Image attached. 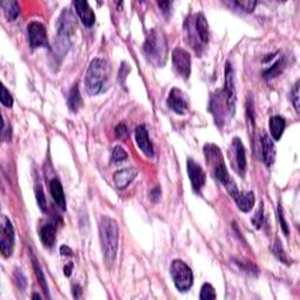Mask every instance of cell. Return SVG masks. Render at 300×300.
I'll return each instance as SVG.
<instances>
[{"instance_id": "31", "label": "cell", "mask_w": 300, "mask_h": 300, "mask_svg": "<svg viewBox=\"0 0 300 300\" xmlns=\"http://www.w3.org/2000/svg\"><path fill=\"white\" fill-rule=\"evenodd\" d=\"M0 100H1V103L4 104L5 107H12L13 106V98L12 95L10 94L6 87L4 84H1V94H0Z\"/></svg>"}, {"instance_id": "23", "label": "cell", "mask_w": 300, "mask_h": 300, "mask_svg": "<svg viewBox=\"0 0 300 300\" xmlns=\"http://www.w3.org/2000/svg\"><path fill=\"white\" fill-rule=\"evenodd\" d=\"M68 107L72 112H78L82 107V98H81L80 90H79L78 84L73 86L68 95Z\"/></svg>"}, {"instance_id": "41", "label": "cell", "mask_w": 300, "mask_h": 300, "mask_svg": "<svg viewBox=\"0 0 300 300\" xmlns=\"http://www.w3.org/2000/svg\"><path fill=\"white\" fill-rule=\"evenodd\" d=\"M60 253L62 256H68V257H69V256L73 255V250L69 246L63 245V246L60 247Z\"/></svg>"}, {"instance_id": "8", "label": "cell", "mask_w": 300, "mask_h": 300, "mask_svg": "<svg viewBox=\"0 0 300 300\" xmlns=\"http://www.w3.org/2000/svg\"><path fill=\"white\" fill-rule=\"evenodd\" d=\"M224 100L226 101V107L231 113V115L236 112V101H237V95H236L235 81H234V69L230 62H226L225 65V77H224Z\"/></svg>"}, {"instance_id": "30", "label": "cell", "mask_w": 300, "mask_h": 300, "mask_svg": "<svg viewBox=\"0 0 300 300\" xmlns=\"http://www.w3.org/2000/svg\"><path fill=\"white\" fill-rule=\"evenodd\" d=\"M234 4L240 7V10L246 11V12H252L255 10L256 5H257V1H255V0H237V1H234Z\"/></svg>"}, {"instance_id": "26", "label": "cell", "mask_w": 300, "mask_h": 300, "mask_svg": "<svg viewBox=\"0 0 300 300\" xmlns=\"http://www.w3.org/2000/svg\"><path fill=\"white\" fill-rule=\"evenodd\" d=\"M32 263H33V269H34V271H36V276L38 278V281H39L40 285H41L43 292H45L46 294H48V286H47V281H46L45 275H43L41 267H40L39 261L37 260L36 257H34L33 255H32Z\"/></svg>"}, {"instance_id": "32", "label": "cell", "mask_w": 300, "mask_h": 300, "mask_svg": "<svg viewBox=\"0 0 300 300\" xmlns=\"http://www.w3.org/2000/svg\"><path fill=\"white\" fill-rule=\"evenodd\" d=\"M36 196H37V203L39 205V208L41 209V211L45 212L46 209H47V200H46L45 194H43V190L41 186H37V191H36Z\"/></svg>"}, {"instance_id": "35", "label": "cell", "mask_w": 300, "mask_h": 300, "mask_svg": "<svg viewBox=\"0 0 300 300\" xmlns=\"http://www.w3.org/2000/svg\"><path fill=\"white\" fill-rule=\"evenodd\" d=\"M12 136V132H11V126H8L6 120L4 118V122H2V128H1V138L5 142H8Z\"/></svg>"}, {"instance_id": "22", "label": "cell", "mask_w": 300, "mask_h": 300, "mask_svg": "<svg viewBox=\"0 0 300 300\" xmlns=\"http://www.w3.org/2000/svg\"><path fill=\"white\" fill-rule=\"evenodd\" d=\"M285 126H286V123H285V119L281 118V116L276 115L270 119V133L271 135H272L273 140L278 141V140L281 138L282 133H284Z\"/></svg>"}, {"instance_id": "15", "label": "cell", "mask_w": 300, "mask_h": 300, "mask_svg": "<svg viewBox=\"0 0 300 300\" xmlns=\"http://www.w3.org/2000/svg\"><path fill=\"white\" fill-rule=\"evenodd\" d=\"M74 7L84 26L90 27V26L94 25L95 13L92 10V7L89 6L88 2L84 1V0H78V1H74Z\"/></svg>"}, {"instance_id": "11", "label": "cell", "mask_w": 300, "mask_h": 300, "mask_svg": "<svg viewBox=\"0 0 300 300\" xmlns=\"http://www.w3.org/2000/svg\"><path fill=\"white\" fill-rule=\"evenodd\" d=\"M186 171H188L189 179H190L192 189L195 192H200V189L205 184V173L200 165L194 161L192 159H188L186 161Z\"/></svg>"}, {"instance_id": "39", "label": "cell", "mask_w": 300, "mask_h": 300, "mask_svg": "<svg viewBox=\"0 0 300 300\" xmlns=\"http://www.w3.org/2000/svg\"><path fill=\"white\" fill-rule=\"evenodd\" d=\"M160 198H161V189H160L159 186H157V188L153 189V190H151V192H150V200H153V202H157V200H159Z\"/></svg>"}, {"instance_id": "17", "label": "cell", "mask_w": 300, "mask_h": 300, "mask_svg": "<svg viewBox=\"0 0 300 300\" xmlns=\"http://www.w3.org/2000/svg\"><path fill=\"white\" fill-rule=\"evenodd\" d=\"M138 175V170L135 168H124L118 170L114 174V183L119 189H126Z\"/></svg>"}, {"instance_id": "28", "label": "cell", "mask_w": 300, "mask_h": 300, "mask_svg": "<svg viewBox=\"0 0 300 300\" xmlns=\"http://www.w3.org/2000/svg\"><path fill=\"white\" fill-rule=\"evenodd\" d=\"M128 159V154L127 151L121 147V145H116L113 149L112 153V162L119 163V162H123Z\"/></svg>"}, {"instance_id": "12", "label": "cell", "mask_w": 300, "mask_h": 300, "mask_svg": "<svg viewBox=\"0 0 300 300\" xmlns=\"http://www.w3.org/2000/svg\"><path fill=\"white\" fill-rule=\"evenodd\" d=\"M168 106L174 110L177 114H185L186 109H188L189 103L188 99L184 95V93L179 88L171 89L170 94L168 96Z\"/></svg>"}, {"instance_id": "5", "label": "cell", "mask_w": 300, "mask_h": 300, "mask_svg": "<svg viewBox=\"0 0 300 300\" xmlns=\"http://www.w3.org/2000/svg\"><path fill=\"white\" fill-rule=\"evenodd\" d=\"M170 275L175 286L180 292H186L190 290L192 282H194V275H192L190 267L184 261L180 259L174 260L170 266Z\"/></svg>"}, {"instance_id": "3", "label": "cell", "mask_w": 300, "mask_h": 300, "mask_svg": "<svg viewBox=\"0 0 300 300\" xmlns=\"http://www.w3.org/2000/svg\"><path fill=\"white\" fill-rule=\"evenodd\" d=\"M167 47V38L163 34V32L159 30H151L143 45L144 53L148 59L157 66H162L165 62Z\"/></svg>"}, {"instance_id": "7", "label": "cell", "mask_w": 300, "mask_h": 300, "mask_svg": "<svg viewBox=\"0 0 300 300\" xmlns=\"http://www.w3.org/2000/svg\"><path fill=\"white\" fill-rule=\"evenodd\" d=\"M226 186V190L229 191V194L231 195V197L234 198V200L237 204L238 209L243 212H249L255 205V194L252 191L247 192H240L238 190L237 185L234 180H230Z\"/></svg>"}, {"instance_id": "43", "label": "cell", "mask_w": 300, "mask_h": 300, "mask_svg": "<svg viewBox=\"0 0 300 300\" xmlns=\"http://www.w3.org/2000/svg\"><path fill=\"white\" fill-rule=\"evenodd\" d=\"M72 270H73V264L69 263L68 265H66L65 267H63V272H65L66 277H69L72 275Z\"/></svg>"}, {"instance_id": "37", "label": "cell", "mask_w": 300, "mask_h": 300, "mask_svg": "<svg viewBox=\"0 0 300 300\" xmlns=\"http://www.w3.org/2000/svg\"><path fill=\"white\" fill-rule=\"evenodd\" d=\"M14 278H16L17 282H18L19 287L24 290V288L26 287V284H27V282H26V278H25L24 273L21 272V270L17 269L16 271H14Z\"/></svg>"}, {"instance_id": "33", "label": "cell", "mask_w": 300, "mask_h": 300, "mask_svg": "<svg viewBox=\"0 0 300 300\" xmlns=\"http://www.w3.org/2000/svg\"><path fill=\"white\" fill-rule=\"evenodd\" d=\"M291 101H292L294 109L296 112H299V81H297V83L294 84L293 89L291 90Z\"/></svg>"}, {"instance_id": "40", "label": "cell", "mask_w": 300, "mask_h": 300, "mask_svg": "<svg viewBox=\"0 0 300 300\" xmlns=\"http://www.w3.org/2000/svg\"><path fill=\"white\" fill-rule=\"evenodd\" d=\"M171 5H173V2H170V1H161V2H159V6L162 8L163 13H165V14H168L169 12H170Z\"/></svg>"}, {"instance_id": "2", "label": "cell", "mask_w": 300, "mask_h": 300, "mask_svg": "<svg viewBox=\"0 0 300 300\" xmlns=\"http://www.w3.org/2000/svg\"><path fill=\"white\" fill-rule=\"evenodd\" d=\"M101 246L107 264H113L116 258L119 247V225L115 220L109 216H103L99 225Z\"/></svg>"}, {"instance_id": "42", "label": "cell", "mask_w": 300, "mask_h": 300, "mask_svg": "<svg viewBox=\"0 0 300 300\" xmlns=\"http://www.w3.org/2000/svg\"><path fill=\"white\" fill-rule=\"evenodd\" d=\"M81 287L79 286V285H75V286H73V296H74V298H80L81 297Z\"/></svg>"}, {"instance_id": "6", "label": "cell", "mask_w": 300, "mask_h": 300, "mask_svg": "<svg viewBox=\"0 0 300 300\" xmlns=\"http://www.w3.org/2000/svg\"><path fill=\"white\" fill-rule=\"evenodd\" d=\"M14 229L11 220L6 216H1L0 220V250L4 257H11L14 250Z\"/></svg>"}, {"instance_id": "27", "label": "cell", "mask_w": 300, "mask_h": 300, "mask_svg": "<svg viewBox=\"0 0 300 300\" xmlns=\"http://www.w3.org/2000/svg\"><path fill=\"white\" fill-rule=\"evenodd\" d=\"M272 252H273V255H275L276 257L278 258L279 260L281 261V263L288 264V260H287V257H286V253H285L284 249H282L281 243H280V241H279V240H276L275 244H273V246H272Z\"/></svg>"}, {"instance_id": "18", "label": "cell", "mask_w": 300, "mask_h": 300, "mask_svg": "<svg viewBox=\"0 0 300 300\" xmlns=\"http://www.w3.org/2000/svg\"><path fill=\"white\" fill-rule=\"evenodd\" d=\"M49 190H51V195L57 205L60 206V209H62V210H66V197L60 180L58 179L52 180L49 183Z\"/></svg>"}, {"instance_id": "21", "label": "cell", "mask_w": 300, "mask_h": 300, "mask_svg": "<svg viewBox=\"0 0 300 300\" xmlns=\"http://www.w3.org/2000/svg\"><path fill=\"white\" fill-rule=\"evenodd\" d=\"M195 26H196V32L200 37V41L203 43H208L210 33H209V24L206 21L205 17L202 13H198L195 20Z\"/></svg>"}, {"instance_id": "10", "label": "cell", "mask_w": 300, "mask_h": 300, "mask_svg": "<svg viewBox=\"0 0 300 300\" xmlns=\"http://www.w3.org/2000/svg\"><path fill=\"white\" fill-rule=\"evenodd\" d=\"M28 32V40L30 45L33 49L39 47H47V32H46L45 26L39 21H32L27 26Z\"/></svg>"}, {"instance_id": "4", "label": "cell", "mask_w": 300, "mask_h": 300, "mask_svg": "<svg viewBox=\"0 0 300 300\" xmlns=\"http://www.w3.org/2000/svg\"><path fill=\"white\" fill-rule=\"evenodd\" d=\"M204 155L208 164L210 165L214 173L215 179L220 180L225 186L231 180L228 169H226L224 157L220 153V149L215 144H205L204 145Z\"/></svg>"}, {"instance_id": "34", "label": "cell", "mask_w": 300, "mask_h": 300, "mask_svg": "<svg viewBox=\"0 0 300 300\" xmlns=\"http://www.w3.org/2000/svg\"><path fill=\"white\" fill-rule=\"evenodd\" d=\"M263 212H264V208H263V204H261L260 208H259V210L257 211V214H256L255 217L252 218V224L257 229H260L261 225H263V222H264Z\"/></svg>"}, {"instance_id": "20", "label": "cell", "mask_w": 300, "mask_h": 300, "mask_svg": "<svg viewBox=\"0 0 300 300\" xmlns=\"http://www.w3.org/2000/svg\"><path fill=\"white\" fill-rule=\"evenodd\" d=\"M40 240L46 247L54 246L55 240H57V229L53 224H46L39 231Z\"/></svg>"}, {"instance_id": "29", "label": "cell", "mask_w": 300, "mask_h": 300, "mask_svg": "<svg viewBox=\"0 0 300 300\" xmlns=\"http://www.w3.org/2000/svg\"><path fill=\"white\" fill-rule=\"evenodd\" d=\"M200 299L209 300V299H216V293H215L214 287L210 284H204L200 290Z\"/></svg>"}, {"instance_id": "16", "label": "cell", "mask_w": 300, "mask_h": 300, "mask_svg": "<svg viewBox=\"0 0 300 300\" xmlns=\"http://www.w3.org/2000/svg\"><path fill=\"white\" fill-rule=\"evenodd\" d=\"M260 142L261 148H263V159L265 164L267 167H271L276 160V145L273 143L272 139L266 133L260 134Z\"/></svg>"}, {"instance_id": "19", "label": "cell", "mask_w": 300, "mask_h": 300, "mask_svg": "<svg viewBox=\"0 0 300 300\" xmlns=\"http://www.w3.org/2000/svg\"><path fill=\"white\" fill-rule=\"evenodd\" d=\"M234 147L236 153V161H237V168L238 173L240 176L245 175L246 170V155H245V148H244L243 143L240 139L234 140Z\"/></svg>"}, {"instance_id": "13", "label": "cell", "mask_w": 300, "mask_h": 300, "mask_svg": "<svg viewBox=\"0 0 300 300\" xmlns=\"http://www.w3.org/2000/svg\"><path fill=\"white\" fill-rule=\"evenodd\" d=\"M135 140L140 150L147 157H153L154 148L149 140V134H148L147 128L144 126H139L135 130Z\"/></svg>"}, {"instance_id": "9", "label": "cell", "mask_w": 300, "mask_h": 300, "mask_svg": "<svg viewBox=\"0 0 300 300\" xmlns=\"http://www.w3.org/2000/svg\"><path fill=\"white\" fill-rule=\"evenodd\" d=\"M173 65L175 71L180 77L188 79L191 73V57L188 51L183 48H175L173 52Z\"/></svg>"}, {"instance_id": "14", "label": "cell", "mask_w": 300, "mask_h": 300, "mask_svg": "<svg viewBox=\"0 0 300 300\" xmlns=\"http://www.w3.org/2000/svg\"><path fill=\"white\" fill-rule=\"evenodd\" d=\"M75 21L74 17L72 16V13L69 11H63L61 13L59 21H58V32H59V36L62 38H69L74 33L75 28Z\"/></svg>"}, {"instance_id": "1", "label": "cell", "mask_w": 300, "mask_h": 300, "mask_svg": "<svg viewBox=\"0 0 300 300\" xmlns=\"http://www.w3.org/2000/svg\"><path fill=\"white\" fill-rule=\"evenodd\" d=\"M110 65L103 59H94L90 62L87 69L84 84L86 90L89 95H98L104 92L108 87V81L110 77Z\"/></svg>"}, {"instance_id": "38", "label": "cell", "mask_w": 300, "mask_h": 300, "mask_svg": "<svg viewBox=\"0 0 300 300\" xmlns=\"http://www.w3.org/2000/svg\"><path fill=\"white\" fill-rule=\"evenodd\" d=\"M278 218H279V222H280V226H281L282 231H284L285 236H288V225L284 218V214H282V208L280 204H279L278 206Z\"/></svg>"}, {"instance_id": "44", "label": "cell", "mask_w": 300, "mask_h": 300, "mask_svg": "<svg viewBox=\"0 0 300 300\" xmlns=\"http://www.w3.org/2000/svg\"><path fill=\"white\" fill-rule=\"evenodd\" d=\"M32 298H33V299H40V298H41V297H40L39 294H38V293H34V294H33V297H32Z\"/></svg>"}, {"instance_id": "25", "label": "cell", "mask_w": 300, "mask_h": 300, "mask_svg": "<svg viewBox=\"0 0 300 300\" xmlns=\"http://www.w3.org/2000/svg\"><path fill=\"white\" fill-rule=\"evenodd\" d=\"M285 65H286V63H285V60L279 59L275 63V65H272V67H270L269 69H266V71L264 72L263 77L265 79H267V80H269V79H273V78L278 77V75L280 74L282 71H284Z\"/></svg>"}, {"instance_id": "24", "label": "cell", "mask_w": 300, "mask_h": 300, "mask_svg": "<svg viewBox=\"0 0 300 300\" xmlns=\"http://www.w3.org/2000/svg\"><path fill=\"white\" fill-rule=\"evenodd\" d=\"M1 7L4 10L5 16L8 20H14L18 17L19 14V4L17 1H13V0H10V1H2L1 2Z\"/></svg>"}, {"instance_id": "36", "label": "cell", "mask_w": 300, "mask_h": 300, "mask_svg": "<svg viewBox=\"0 0 300 300\" xmlns=\"http://www.w3.org/2000/svg\"><path fill=\"white\" fill-rule=\"evenodd\" d=\"M115 134H116V136H118V139L124 140L128 136L129 132H128V128L126 124L120 123L118 127L115 128Z\"/></svg>"}]
</instances>
